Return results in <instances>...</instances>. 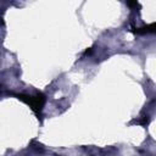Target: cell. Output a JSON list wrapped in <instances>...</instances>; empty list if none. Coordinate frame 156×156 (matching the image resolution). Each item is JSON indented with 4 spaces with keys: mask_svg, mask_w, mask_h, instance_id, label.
Instances as JSON below:
<instances>
[{
    "mask_svg": "<svg viewBox=\"0 0 156 156\" xmlns=\"http://www.w3.org/2000/svg\"><path fill=\"white\" fill-rule=\"evenodd\" d=\"M149 32H156V23H151L143 28L135 29V33H149Z\"/></svg>",
    "mask_w": 156,
    "mask_h": 156,
    "instance_id": "obj_2",
    "label": "cell"
},
{
    "mask_svg": "<svg viewBox=\"0 0 156 156\" xmlns=\"http://www.w3.org/2000/svg\"><path fill=\"white\" fill-rule=\"evenodd\" d=\"M17 98L21 99L22 101H24L26 104H28L32 107V110L35 111L37 113H40V111L43 108V105H44V101H45V99H44V96L41 94H37L34 96H32V95H22L21 94V95H17Z\"/></svg>",
    "mask_w": 156,
    "mask_h": 156,
    "instance_id": "obj_1",
    "label": "cell"
}]
</instances>
